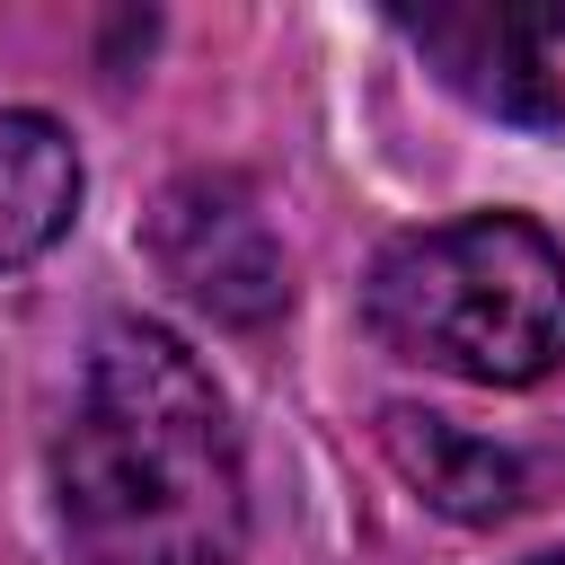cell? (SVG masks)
Instances as JSON below:
<instances>
[{
	"label": "cell",
	"instance_id": "obj_7",
	"mask_svg": "<svg viewBox=\"0 0 565 565\" xmlns=\"http://www.w3.org/2000/svg\"><path fill=\"white\" fill-rule=\"evenodd\" d=\"M539 565H565V547H556V556H539Z\"/></svg>",
	"mask_w": 565,
	"mask_h": 565
},
{
	"label": "cell",
	"instance_id": "obj_2",
	"mask_svg": "<svg viewBox=\"0 0 565 565\" xmlns=\"http://www.w3.org/2000/svg\"><path fill=\"white\" fill-rule=\"evenodd\" d=\"M362 309L397 362L468 388H530L565 371V247L530 212H468L388 238Z\"/></svg>",
	"mask_w": 565,
	"mask_h": 565
},
{
	"label": "cell",
	"instance_id": "obj_3",
	"mask_svg": "<svg viewBox=\"0 0 565 565\" xmlns=\"http://www.w3.org/2000/svg\"><path fill=\"white\" fill-rule=\"evenodd\" d=\"M150 256H159V274H168L194 309H212V318H230V327H265V318L291 300V256L274 247L265 212H256L238 185H212V177H185V185L159 203Z\"/></svg>",
	"mask_w": 565,
	"mask_h": 565
},
{
	"label": "cell",
	"instance_id": "obj_6",
	"mask_svg": "<svg viewBox=\"0 0 565 565\" xmlns=\"http://www.w3.org/2000/svg\"><path fill=\"white\" fill-rule=\"evenodd\" d=\"M79 150L53 115L9 106L0 115V274L35 265L71 221H79Z\"/></svg>",
	"mask_w": 565,
	"mask_h": 565
},
{
	"label": "cell",
	"instance_id": "obj_4",
	"mask_svg": "<svg viewBox=\"0 0 565 565\" xmlns=\"http://www.w3.org/2000/svg\"><path fill=\"white\" fill-rule=\"evenodd\" d=\"M415 53L494 124H530L556 132L565 124V79L547 71V18H512V9H441V18H406Z\"/></svg>",
	"mask_w": 565,
	"mask_h": 565
},
{
	"label": "cell",
	"instance_id": "obj_1",
	"mask_svg": "<svg viewBox=\"0 0 565 565\" xmlns=\"http://www.w3.org/2000/svg\"><path fill=\"white\" fill-rule=\"evenodd\" d=\"M53 494L88 565H238L247 450L185 335L150 318L97 327L53 441Z\"/></svg>",
	"mask_w": 565,
	"mask_h": 565
},
{
	"label": "cell",
	"instance_id": "obj_5",
	"mask_svg": "<svg viewBox=\"0 0 565 565\" xmlns=\"http://www.w3.org/2000/svg\"><path fill=\"white\" fill-rule=\"evenodd\" d=\"M380 450H388V468H397L433 512H450V521H503V512L521 503V459L494 450V441H477V433H459L450 415L388 406V415H380Z\"/></svg>",
	"mask_w": 565,
	"mask_h": 565
}]
</instances>
